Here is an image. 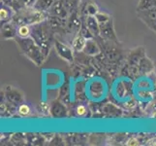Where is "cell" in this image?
Returning a JSON list of instances; mask_svg holds the SVG:
<instances>
[{"label":"cell","instance_id":"6da1fadb","mask_svg":"<svg viewBox=\"0 0 156 146\" xmlns=\"http://www.w3.org/2000/svg\"><path fill=\"white\" fill-rule=\"evenodd\" d=\"M15 40L23 55L28 58L31 62H33L36 66H42L44 63L46 56L31 36L26 37V38L17 36Z\"/></svg>","mask_w":156,"mask_h":146},{"label":"cell","instance_id":"7a4b0ae2","mask_svg":"<svg viewBox=\"0 0 156 146\" xmlns=\"http://www.w3.org/2000/svg\"><path fill=\"white\" fill-rule=\"evenodd\" d=\"M31 34L30 36L33 40L38 44L41 50L44 53V55L48 56L51 48V34L50 33L51 28L49 23H44V21L41 23L32 24L30 26Z\"/></svg>","mask_w":156,"mask_h":146},{"label":"cell","instance_id":"3957f363","mask_svg":"<svg viewBox=\"0 0 156 146\" xmlns=\"http://www.w3.org/2000/svg\"><path fill=\"white\" fill-rule=\"evenodd\" d=\"M46 17H47L46 13L40 12V11L36 10L33 7L29 8L28 6H25L24 8L18 11V12H15L14 17L11 21H13L17 25H20V24L32 25L45 21Z\"/></svg>","mask_w":156,"mask_h":146},{"label":"cell","instance_id":"277c9868","mask_svg":"<svg viewBox=\"0 0 156 146\" xmlns=\"http://www.w3.org/2000/svg\"><path fill=\"white\" fill-rule=\"evenodd\" d=\"M138 16L150 29L156 32V8L138 11Z\"/></svg>","mask_w":156,"mask_h":146},{"label":"cell","instance_id":"5b68a950","mask_svg":"<svg viewBox=\"0 0 156 146\" xmlns=\"http://www.w3.org/2000/svg\"><path fill=\"white\" fill-rule=\"evenodd\" d=\"M100 35L109 41H114L115 43H118L114 28V23H112V19L108 21L105 24H100Z\"/></svg>","mask_w":156,"mask_h":146},{"label":"cell","instance_id":"8992f818","mask_svg":"<svg viewBox=\"0 0 156 146\" xmlns=\"http://www.w3.org/2000/svg\"><path fill=\"white\" fill-rule=\"evenodd\" d=\"M4 95L5 97H6V100L16 106L21 104L23 101V95L18 89H15L14 87H11V86L5 88Z\"/></svg>","mask_w":156,"mask_h":146},{"label":"cell","instance_id":"52a82bcc","mask_svg":"<svg viewBox=\"0 0 156 146\" xmlns=\"http://www.w3.org/2000/svg\"><path fill=\"white\" fill-rule=\"evenodd\" d=\"M55 48L57 53V55L63 58L64 61L68 62H73L74 56H73V50L66 44H63L62 42L55 40Z\"/></svg>","mask_w":156,"mask_h":146},{"label":"cell","instance_id":"ba28073f","mask_svg":"<svg viewBox=\"0 0 156 146\" xmlns=\"http://www.w3.org/2000/svg\"><path fill=\"white\" fill-rule=\"evenodd\" d=\"M49 14L52 16H57V17L67 19L69 12L67 11L65 5L63 3V0H55V3L49 11Z\"/></svg>","mask_w":156,"mask_h":146},{"label":"cell","instance_id":"9c48e42d","mask_svg":"<svg viewBox=\"0 0 156 146\" xmlns=\"http://www.w3.org/2000/svg\"><path fill=\"white\" fill-rule=\"evenodd\" d=\"M18 26L13 21H9V23L2 25V36L4 39H15L18 36Z\"/></svg>","mask_w":156,"mask_h":146},{"label":"cell","instance_id":"30bf717a","mask_svg":"<svg viewBox=\"0 0 156 146\" xmlns=\"http://www.w3.org/2000/svg\"><path fill=\"white\" fill-rule=\"evenodd\" d=\"M50 112L51 116L55 118H63V117H66L67 115V109L65 105L58 100L53 101L51 103L50 107Z\"/></svg>","mask_w":156,"mask_h":146},{"label":"cell","instance_id":"8fae6325","mask_svg":"<svg viewBox=\"0 0 156 146\" xmlns=\"http://www.w3.org/2000/svg\"><path fill=\"white\" fill-rule=\"evenodd\" d=\"M84 23L87 24V28L90 30V32L94 36V38L100 35V24L98 23L97 19L95 18V16H87Z\"/></svg>","mask_w":156,"mask_h":146},{"label":"cell","instance_id":"7c38bea8","mask_svg":"<svg viewBox=\"0 0 156 146\" xmlns=\"http://www.w3.org/2000/svg\"><path fill=\"white\" fill-rule=\"evenodd\" d=\"M83 52L85 54V55L93 57V56H97L98 54L100 53V48L97 45V43L94 41V38L87 39V44H85Z\"/></svg>","mask_w":156,"mask_h":146},{"label":"cell","instance_id":"4fadbf2b","mask_svg":"<svg viewBox=\"0 0 156 146\" xmlns=\"http://www.w3.org/2000/svg\"><path fill=\"white\" fill-rule=\"evenodd\" d=\"M55 0H35V2L32 5V7L40 12H49L50 9L55 3Z\"/></svg>","mask_w":156,"mask_h":146},{"label":"cell","instance_id":"5bb4252c","mask_svg":"<svg viewBox=\"0 0 156 146\" xmlns=\"http://www.w3.org/2000/svg\"><path fill=\"white\" fill-rule=\"evenodd\" d=\"M14 10L9 7L4 5L1 8H0V19H1V25L9 23V21H12L13 17H14Z\"/></svg>","mask_w":156,"mask_h":146},{"label":"cell","instance_id":"9a60e30c","mask_svg":"<svg viewBox=\"0 0 156 146\" xmlns=\"http://www.w3.org/2000/svg\"><path fill=\"white\" fill-rule=\"evenodd\" d=\"M144 57V48H139L137 50L133 51L130 55H129V63L130 66H138L140 61Z\"/></svg>","mask_w":156,"mask_h":146},{"label":"cell","instance_id":"2e32d148","mask_svg":"<svg viewBox=\"0 0 156 146\" xmlns=\"http://www.w3.org/2000/svg\"><path fill=\"white\" fill-rule=\"evenodd\" d=\"M87 39L85 38L84 36L79 33L76 36V38L73 40V44H72L73 50H75L76 52H83L85 44H87Z\"/></svg>","mask_w":156,"mask_h":146},{"label":"cell","instance_id":"e0dca14e","mask_svg":"<svg viewBox=\"0 0 156 146\" xmlns=\"http://www.w3.org/2000/svg\"><path fill=\"white\" fill-rule=\"evenodd\" d=\"M138 67H139V71L141 73L142 72L143 73H148L150 71H152L153 63L151 62V61H149V59L144 56L141 61H140V62L138 64Z\"/></svg>","mask_w":156,"mask_h":146},{"label":"cell","instance_id":"ac0fdd59","mask_svg":"<svg viewBox=\"0 0 156 146\" xmlns=\"http://www.w3.org/2000/svg\"><path fill=\"white\" fill-rule=\"evenodd\" d=\"M67 25L69 26V28H71L73 30H80V29L82 23H80V20L76 11L71 13V17H70V19L68 20Z\"/></svg>","mask_w":156,"mask_h":146},{"label":"cell","instance_id":"d6986e66","mask_svg":"<svg viewBox=\"0 0 156 146\" xmlns=\"http://www.w3.org/2000/svg\"><path fill=\"white\" fill-rule=\"evenodd\" d=\"M156 8V0H140L137 6V11Z\"/></svg>","mask_w":156,"mask_h":146},{"label":"cell","instance_id":"ffe728a7","mask_svg":"<svg viewBox=\"0 0 156 146\" xmlns=\"http://www.w3.org/2000/svg\"><path fill=\"white\" fill-rule=\"evenodd\" d=\"M26 138H27L28 142L34 145H41L45 141L43 137H41L40 134H37V133H27L26 134Z\"/></svg>","mask_w":156,"mask_h":146},{"label":"cell","instance_id":"44dd1931","mask_svg":"<svg viewBox=\"0 0 156 146\" xmlns=\"http://www.w3.org/2000/svg\"><path fill=\"white\" fill-rule=\"evenodd\" d=\"M31 34V28L26 24H20L18 26V36L21 38L29 37Z\"/></svg>","mask_w":156,"mask_h":146},{"label":"cell","instance_id":"7402d4cb","mask_svg":"<svg viewBox=\"0 0 156 146\" xmlns=\"http://www.w3.org/2000/svg\"><path fill=\"white\" fill-rule=\"evenodd\" d=\"M84 10H85V15L87 16H96V14L99 12L97 5L92 2L87 3Z\"/></svg>","mask_w":156,"mask_h":146},{"label":"cell","instance_id":"603a6c76","mask_svg":"<svg viewBox=\"0 0 156 146\" xmlns=\"http://www.w3.org/2000/svg\"><path fill=\"white\" fill-rule=\"evenodd\" d=\"M95 18L97 19L99 24H105V23H107L108 21H110V20L112 19V17H111L110 15H108V14H106V13H103V12H98L97 14H96Z\"/></svg>","mask_w":156,"mask_h":146},{"label":"cell","instance_id":"cb8c5ba5","mask_svg":"<svg viewBox=\"0 0 156 146\" xmlns=\"http://www.w3.org/2000/svg\"><path fill=\"white\" fill-rule=\"evenodd\" d=\"M80 34H82L83 36H84L87 39H92V38H94V36H93L92 33L90 32V30L87 28V24H85V23L83 24L82 26H80Z\"/></svg>","mask_w":156,"mask_h":146},{"label":"cell","instance_id":"d4e9b609","mask_svg":"<svg viewBox=\"0 0 156 146\" xmlns=\"http://www.w3.org/2000/svg\"><path fill=\"white\" fill-rule=\"evenodd\" d=\"M18 112H19V114L21 116H27L30 113V107L26 103H21L19 105Z\"/></svg>","mask_w":156,"mask_h":146},{"label":"cell","instance_id":"484cf974","mask_svg":"<svg viewBox=\"0 0 156 146\" xmlns=\"http://www.w3.org/2000/svg\"><path fill=\"white\" fill-rule=\"evenodd\" d=\"M76 112L79 116H83L85 113H87V107L84 105H79L76 109Z\"/></svg>","mask_w":156,"mask_h":146},{"label":"cell","instance_id":"4316f807","mask_svg":"<svg viewBox=\"0 0 156 146\" xmlns=\"http://www.w3.org/2000/svg\"><path fill=\"white\" fill-rule=\"evenodd\" d=\"M2 2H3V4H4V5H6V6L11 7V5H12L13 0H2Z\"/></svg>","mask_w":156,"mask_h":146},{"label":"cell","instance_id":"83f0119b","mask_svg":"<svg viewBox=\"0 0 156 146\" xmlns=\"http://www.w3.org/2000/svg\"><path fill=\"white\" fill-rule=\"evenodd\" d=\"M78 1H79V2H80V0H78Z\"/></svg>","mask_w":156,"mask_h":146},{"label":"cell","instance_id":"f1b7e54d","mask_svg":"<svg viewBox=\"0 0 156 146\" xmlns=\"http://www.w3.org/2000/svg\"><path fill=\"white\" fill-rule=\"evenodd\" d=\"M155 33H156V32H155Z\"/></svg>","mask_w":156,"mask_h":146}]
</instances>
